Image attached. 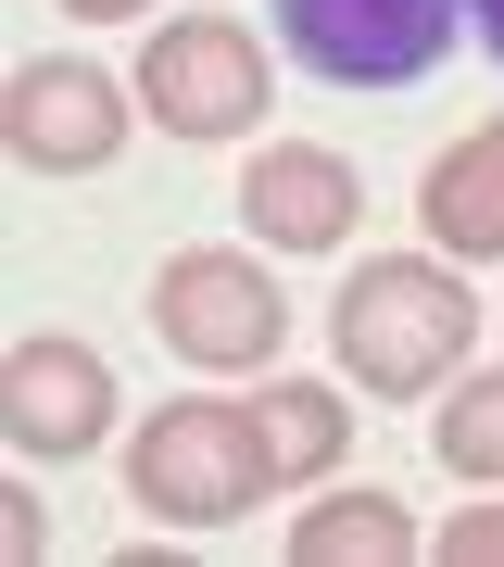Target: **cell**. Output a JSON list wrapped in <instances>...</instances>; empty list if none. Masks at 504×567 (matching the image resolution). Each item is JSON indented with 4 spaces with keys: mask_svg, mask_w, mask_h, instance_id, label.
Segmentation results:
<instances>
[{
    "mask_svg": "<svg viewBox=\"0 0 504 567\" xmlns=\"http://www.w3.org/2000/svg\"><path fill=\"white\" fill-rule=\"evenodd\" d=\"M126 126H140V89H114L76 51L13 63V89H0V152H13L25 177H101V164L126 152Z\"/></svg>",
    "mask_w": 504,
    "mask_h": 567,
    "instance_id": "obj_6",
    "label": "cell"
},
{
    "mask_svg": "<svg viewBox=\"0 0 504 567\" xmlns=\"http://www.w3.org/2000/svg\"><path fill=\"white\" fill-rule=\"evenodd\" d=\"M63 13H89V25H126V13H152V0H63Z\"/></svg>",
    "mask_w": 504,
    "mask_h": 567,
    "instance_id": "obj_15",
    "label": "cell"
},
{
    "mask_svg": "<svg viewBox=\"0 0 504 567\" xmlns=\"http://www.w3.org/2000/svg\"><path fill=\"white\" fill-rule=\"evenodd\" d=\"M0 429H13V454H51L76 466L114 442V365L89 341H13L0 353Z\"/></svg>",
    "mask_w": 504,
    "mask_h": 567,
    "instance_id": "obj_7",
    "label": "cell"
},
{
    "mask_svg": "<svg viewBox=\"0 0 504 567\" xmlns=\"http://www.w3.org/2000/svg\"><path fill=\"white\" fill-rule=\"evenodd\" d=\"M152 328L177 365H265L290 341V303L240 240H189V252L152 265Z\"/></svg>",
    "mask_w": 504,
    "mask_h": 567,
    "instance_id": "obj_4",
    "label": "cell"
},
{
    "mask_svg": "<svg viewBox=\"0 0 504 567\" xmlns=\"http://www.w3.org/2000/svg\"><path fill=\"white\" fill-rule=\"evenodd\" d=\"M466 25H480V51L504 63V0H466Z\"/></svg>",
    "mask_w": 504,
    "mask_h": 567,
    "instance_id": "obj_14",
    "label": "cell"
},
{
    "mask_svg": "<svg viewBox=\"0 0 504 567\" xmlns=\"http://www.w3.org/2000/svg\"><path fill=\"white\" fill-rule=\"evenodd\" d=\"M253 429H265V466H278V492H302V480H328V466H341L353 404H341L328 379H265V391H253Z\"/></svg>",
    "mask_w": 504,
    "mask_h": 567,
    "instance_id": "obj_10",
    "label": "cell"
},
{
    "mask_svg": "<svg viewBox=\"0 0 504 567\" xmlns=\"http://www.w3.org/2000/svg\"><path fill=\"white\" fill-rule=\"evenodd\" d=\"M454 13L466 0H278V39L328 89H416L454 51Z\"/></svg>",
    "mask_w": 504,
    "mask_h": 567,
    "instance_id": "obj_5",
    "label": "cell"
},
{
    "mask_svg": "<svg viewBox=\"0 0 504 567\" xmlns=\"http://www.w3.org/2000/svg\"><path fill=\"white\" fill-rule=\"evenodd\" d=\"M126 89L152 102L164 140H253L265 102H278V63H265V39L240 13H177V25H152Z\"/></svg>",
    "mask_w": 504,
    "mask_h": 567,
    "instance_id": "obj_3",
    "label": "cell"
},
{
    "mask_svg": "<svg viewBox=\"0 0 504 567\" xmlns=\"http://www.w3.org/2000/svg\"><path fill=\"white\" fill-rule=\"evenodd\" d=\"M416 215H429V240H442L454 265H492V252H504V114L466 126L454 152H429Z\"/></svg>",
    "mask_w": 504,
    "mask_h": 567,
    "instance_id": "obj_9",
    "label": "cell"
},
{
    "mask_svg": "<svg viewBox=\"0 0 504 567\" xmlns=\"http://www.w3.org/2000/svg\"><path fill=\"white\" fill-rule=\"evenodd\" d=\"M442 567H504V505H466L442 529Z\"/></svg>",
    "mask_w": 504,
    "mask_h": 567,
    "instance_id": "obj_13",
    "label": "cell"
},
{
    "mask_svg": "<svg viewBox=\"0 0 504 567\" xmlns=\"http://www.w3.org/2000/svg\"><path fill=\"white\" fill-rule=\"evenodd\" d=\"M265 492H278V466H265L253 404L189 391V404H152V429L126 442V505H152L164 529H227Z\"/></svg>",
    "mask_w": 504,
    "mask_h": 567,
    "instance_id": "obj_2",
    "label": "cell"
},
{
    "mask_svg": "<svg viewBox=\"0 0 504 567\" xmlns=\"http://www.w3.org/2000/svg\"><path fill=\"white\" fill-rule=\"evenodd\" d=\"M416 517L391 505V492H341V505H316L290 529V567H416Z\"/></svg>",
    "mask_w": 504,
    "mask_h": 567,
    "instance_id": "obj_11",
    "label": "cell"
},
{
    "mask_svg": "<svg viewBox=\"0 0 504 567\" xmlns=\"http://www.w3.org/2000/svg\"><path fill=\"white\" fill-rule=\"evenodd\" d=\"M328 341H341L353 391L416 404V391H442L480 353V290H466L454 252H366L341 278V303H328Z\"/></svg>",
    "mask_w": 504,
    "mask_h": 567,
    "instance_id": "obj_1",
    "label": "cell"
},
{
    "mask_svg": "<svg viewBox=\"0 0 504 567\" xmlns=\"http://www.w3.org/2000/svg\"><path fill=\"white\" fill-rule=\"evenodd\" d=\"M429 454L454 480H504V365H454V404L429 416Z\"/></svg>",
    "mask_w": 504,
    "mask_h": 567,
    "instance_id": "obj_12",
    "label": "cell"
},
{
    "mask_svg": "<svg viewBox=\"0 0 504 567\" xmlns=\"http://www.w3.org/2000/svg\"><path fill=\"white\" fill-rule=\"evenodd\" d=\"M240 215H253L265 252H341L353 215H366V177H353V152H328V140H265L253 177H240Z\"/></svg>",
    "mask_w": 504,
    "mask_h": 567,
    "instance_id": "obj_8",
    "label": "cell"
}]
</instances>
